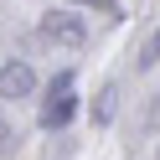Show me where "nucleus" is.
<instances>
[{"mask_svg": "<svg viewBox=\"0 0 160 160\" xmlns=\"http://www.w3.org/2000/svg\"><path fill=\"white\" fill-rule=\"evenodd\" d=\"M42 36L57 42V47H83L88 26H83V16H72V11H47L42 16Z\"/></svg>", "mask_w": 160, "mask_h": 160, "instance_id": "nucleus-2", "label": "nucleus"}, {"mask_svg": "<svg viewBox=\"0 0 160 160\" xmlns=\"http://www.w3.org/2000/svg\"><path fill=\"white\" fill-rule=\"evenodd\" d=\"M108 119H114V83H108L103 93H98V103H93V124H108Z\"/></svg>", "mask_w": 160, "mask_h": 160, "instance_id": "nucleus-4", "label": "nucleus"}, {"mask_svg": "<svg viewBox=\"0 0 160 160\" xmlns=\"http://www.w3.org/2000/svg\"><path fill=\"white\" fill-rule=\"evenodd\" d=\"M72 5H83V11H98V16H108V21H119V16H124L114 0H72Z\"/></svg>", "mask_w": 160, "mask_h": 160, "instance_id": "nucleus-5", "label": "nucleus"}, {"mask_svg": "<svg viewBox=\"0 0 160 160\" xmlns=\"http://www.w3.org/2000/svg\"><path fill=\"white\" fill-rule=\"evenodd\" d=\"M78 114V93H72V72H57L52 83H47V98H42V114H36V124L42 129H67Z\"/></svg>", "mask_w": 160, "mask_h": 160, "instance_id": "nucleus-1", "label": "nucleus"}, {"mask_svg": "<svg viewBox=\"0 0 160 160\" xmlns=\"http://www.w3.org/2000/svg\"><path fill=\"white\" fill-rule=\"evenodd\" d=\"M0 83H5V98H11V103H21V98L36 93V72L21 62V57H16V62H5V78H0Z\"/></svg>", "mask_w": 160, "mask_h": 160, "instance_id": "nucleus-3", "label": "nucleus"}, {"mask_svg": "<svg viewBox=\"0 0 160 160\" xmlns=\"http://www.w3.org/2000/svg\"><path fill=\"white\" fill-rule=\"evenodd\" d=\"M155 62H160V31L150 36L145 47H139V67H145V72H150V67H155Z\"/></svg>", "mask_w": 160, "mask_h": 160, "instance_id": "nucleus-6", "label": "nucleus"}]
</instances>
